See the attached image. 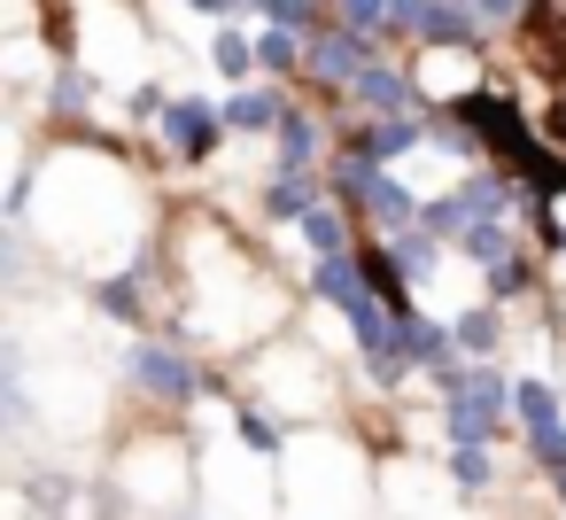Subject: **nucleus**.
<instances>
[{
    "label": "nucleus",
    "mask_w": 566,
    "mask_h": 520,
    "mask_svg": "<svg viewBox=\"0 0 566 520\" xmlns=\"http://www.w3.org/2000/svg\"><path fill=\"white\" fill-rule=\"evenodd\" d=\"M473 17H481V24H520L527 0H473Z\"/></svg>",
    "instance_id": "22"
},
{
    "label": "nucleus",
    "mask_w": 566,
    "mask_h": 520,
    "mask_svg": "<svg viewBox=\"0 0 566 520\" xmlns=\"http://www.w3.org/2000/svg\"><path fill=\"white\" fill-rule=\"evenodd\" d=\"M512 396H520V443H527V458L551 474V466L566 458V404H558V388H551L543 373H520Z\"/></svg>",
    "instance_id": "1"
},
{
    "label": "nucleus",
    "mask_w": 566,
    "mask_h": 520,
    "mask_svg": "<svg viewBox=\"0 0 566 520\" xmlns=\"http://www.w3.org/2000/svg\"><path fill=\"white\" fill-rule=\"evenodd\" d=\"M280 117H287V102H280L272 86H241V94L226 102V125H233V133H280Z\"/></svg>",
    "instance_id": "10"
},
{
    "label": "nucleus",
    "mask_w": 566,
    "mask_h": 520,
    "mask_svg": "<svg viewBox=\"0 0 566 520\" xmlns=\"http://www.w3.org/2000/svg\"><path fill=\"white\" fill-rule=\"evenodd\" d=\"M94 303H102L109 319H125V326H133V319H140V272H125V280H102V288H94Z\"/></svg>",
    "instance_id": "20"
},
{
    "label": "nucleus",
    "mask_w": 566,
    "mask_h": 520,
    "mask_svg": "<svg viewBox=\"0 0 566 520\" xmlns=\"http://www.w3.org/2000/svg\"><path fill=\"white\" fill-rule=\"evenodd\" d=\"M388 249H396V264H403L411 280H434V272H442V233H427V226H411V233H396Z\"/></svg>",
    "instance_id": "15"
},
{
    "label": "nucleus",
    "mask_w": 566,
    "mask_h": 520,
    "mask_svg": "<svg viewBox=\"0 0 566 520\" xmlns=\"http://www.w3.org/2000/svg\"><path fill=\"white\" fill-rule=\"evenodd\" d=\"M156 133H164V148L179 156V164H210L218 148H226V110H210L202 94H187V102H164V117H156Z\"/></svg>",
    "instance_id": "2"
},
{
    "label": "nucleus",
    "mask_w": 566,
    "mask_h": 520,
    "mask_svg": "<svg viewBox=\"0 0 566 520\" xmlns=\"http://www.w3.org/2000/svg\"><path fill=\"white\" fill-rule=\"evenodd\" d=\"M427 133L411 125V117H365V125H349L342 133V148H357V156H373V164H396V156H411Z\"/></svg>",
    "instance_id": "8"
},
{
    "label": "nucleus",
    "mask_w": 566,
    "mask_h": 520,
    "mask_svg": "<svg viewBox=\"0 0 566 520\" xmlns=\"http://www.w3.org/2000/svg\"><path fill=\"white\" fill-rule=\"evenodd\" d=\"M241 443H249L256 458H272V450H280V435H272V419H264V412H249V404H241Z\"/></svg>",
    "instance_id": "21"
},
{
    "label": "nucleus",
    "mask_w": 566,
    "mask_h": 520,
    "mask_svg": "<svg viewBox=\"0 0 566 520\" xmlns=\"http://www.w3.org/2000/svg\"><path fill=\"white\" fill-rule=\"evenodd\" d=\"M496 342H504V319H496V303H473V311H458V350H465V357H496Z\"/></svg>",
    "instance_id": "17"
},
{
    "label": "nucleus",
    "mask_w": 566,
    "mask_h": 520,
    "mask_svg": "<svg viewBox=\"0 0 566 520\" xmlns=\"http://www.w3.org/2000/svg\"><path fill=\"white\" fill-rule=\"evenodd\" d=\"M195 17H233V9H249V0H187Z\"/></svg>",
    "instance_id": "23"
},
{
    "label": "nucleus",
    "mask_w": 566,
    "mask_h": 520,
    "mask_svg": "<svg viewBox=\"0 0 566 520\" xmlns=\"http://www.w3.org/2000/svg\"><path fill=\"white\" fill-rule=\"evenodd\" d=\"M303 55H311V40L287 32V24L256 32V63H264V79H303Z\"/></svg>",
    "instance_id": "12"
},
{
    "label": "nucleus",
    "mask_w": 566,
    "mask_h": 520,
    "mask_svg": "<svg viewBox=\"0 0 566 520\" xmlns=\"http://www.w3.org/2000/svg\"><path fill=\"white\" fill-rule=\"evenodd\" d=\"M179 520H202V512H179Z\"/></svg>",
    "instance_id": "24"
},
{
    "label": "nucleus",
    "mask_w": 566,
    "mask_h": 520,
    "mask_svg": "<svg viewBox=\"0 0 566 520\" xmlns=\"http://www.w3.org/2000/svg\"><path fill=\"white\" fill-rule=\"evenodd\" d=\"M295 233H303V249H311V257H342V249H349V202H334V195H326Z\"/></svg>",
    "instance_id": "11"
},
{
    "label": "nucleus",
    "mask_w": 566,
    "mask_h": 520,
    "mask_svg": "<svg viewBox=\"0 0 566 520\" xmlns=\"http://www.w3.org/2000/svg\"><path fill=\"white\" fill-rule=\"evenodd\" d=\"M133 381H140L156 404H195V396H202L195 357H187V350H171V342H140V350H133Z\"/></svg>",
    "instance_id": "3"
},
{
    "label": "nucleus",
    "mask_w": 566,
    "mask_h": 520,
    "mask_svg": "<svg viewBox=\"0 0 566 520\" xmlns=\"http://www.w3.org/2000/svg\"><path fill=\"white\" fill-rule=\"evenodd\" d=\"M349 94H357L373 117H411V110H419V79H403V71H396V63H380V55L357 71V86H349Z\"/></svg>",
    "instance_id": "5"
},
{
    "label": "nucleus",
    "mask_w": 566,
    "mask_h": 520,
    "mask_svg": "<svg viewBox=\"0 0 566 520\" xmlns=\"http://www.w3.org/2000/svg\"><path fill=\"white\" fill-rule=\"evenodd\" d=\"M481 288H489V303H512V295H527V288H535V257H527V249L496 257V264L481 272Z\"/></svg>",
    "instance_id": "16"
},
{
    "label": "nucleus",
    "mask_w": 566,
    "mask_h": 520,
    "mask_svg": "<svg viewBox=\"0 0 566 520\" xmlns=\"http://www.w3.org/2000/svg\"><path fill=\"white\" fill-rule=\"evenodd\" d=\"M450 481L481 497V489L496 481V450H489V443H450Z\"/></svg>",
    "instance_id": "18"
},
{
    "label": "nucleus",
    "mask_w": 566,
    "mask_h": 520,
    "mask_svg": "<svg viewBox=\"0 0 566 520\" xmlns=\"http://www.w3.org/2000/svg\"><path fill=\"white\" fill-rule=\"evenodd\" d=\"M249 9H256L264 24H287V32H303V40L334 24V9H326V0H249Z\"/></svg>",
    "instance_id": "13"
},
{
    "label": "nucleus",
    "mask_w": 566,
    "mask_h": 520,
    "mask_svg": "<svg viewBox=\"0 0 566 520\" xmlns=\"http://www.w3.org/2000/svg\"><path fill=\"white\" fill-rule=\"evenodd\" d=\"M86 63H55V86H48V102H55V117H78L86 110Z\"/></svg>",
    "instance_id": "19"
},
{
    "label": "nucleus",
    "mask_w": 566,
    "mask_h": 520,
    "mask_svg": "<svg viewBox=\"0 0 566 520\" xmlns=\"http://www.w3.org/2000/svg\"><path fill=\"white\" fill-rule=\"evenodd\" d=\"M357 295H373V280H365V257H357V249H342V257H311V303L349 311Z\"/></svg>",
    "instance_id": "7"
},
{
    "label": "nucleus",
    "mask_w": 566,
    "mask_h": 520,
    "mask_svg": "<svg viewBox=\"0 0 566 520\" xmlns=\"http://www.w3.org/2000/svg\"><path fill=\"white\" fill-rule=\"evenodd\" d=\"M373 63V40L365 32H349L342 17L326 24V32H311V55H303V71L318 79V86H357V71Z\"/></svg>",
    "instance_id": "4"
},
{
    "label": "nucleus",
    "mask_w": 566,
    "mask_h": 520,
    "mask_svg": "<svg viewBox=\"0 0 566 520\" xmlns=\"http://www.w3.org/2000/svg\"><path fill=\"white\" fill-rule=\"evenodd\" d=\"M326 156H334L326 125H318L311 110H287V117H280V171H318Z\"/></svg>",
    "instance_id": "9"
},
{
    "label": "nucleus",
    "mask_w": 566,
    "mask_h": 520,
    "mask_svg": "<svg viewBox=\"0 0 566 520\" xmlns=\"http://www.w3.org/2000/svg\"><path fill=\"white\" fill-rule=\"evenodd\" d=\"M210 63H218V79H233V86H249V71H264V63H256V40L233 32V24L210 40Z\"/></svg>",
    "instance_id": "14"
},
{
    "label": "nucleus",
    "mask_w": 566,
    "mask_h": 520,
    "mask_svg": "<svg viewBox=\"0 0 566 520\" xmlns=\"http://www.w3.org/2000/svg\"><path fill=\"white\" fill-rule=\"evenodd\" d=\"M326 195H334V187H326L318 171H272V187L256 195V210H264V218H287V226H303V218H311Z\"/></svg>",
    "instance_id": "6"
}]
</instances>
